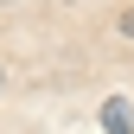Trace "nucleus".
<instances>
[{"label":"nucleus","mask_w":134,"mask_h":134,"mask_svg":"<svg viewBox=\"0 0 134 134\" xmlns=\"http://www.w3.org/2000/svg\"><path fill=\"white\" fill-rule=\"evenodd\" d=\"M102 128H109V134H134V109L121 102V96H109V102H102Z\"/></svg>","instance_id":"1"}]
</instances>
